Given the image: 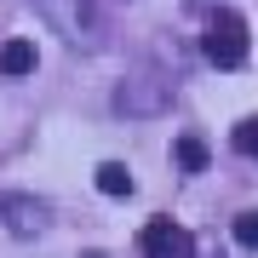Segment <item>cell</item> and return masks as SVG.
<instances>
[{
	"mask_svg": "<svg viewBox=\"0 0 258 258\" xmlns=\"http://www.w3.org/2000/svg\"><path fill=\"white\" fill-rule=\"evenodd\" d=\"M40 18L52 23V35H63L75 52H98L103 46V12L98 0H29Z\"/></svg>",
	"mask_w": 258,
	"mask_h": 258,
	"instance_id": "1",
	"label": "cell"
},
{
	"mask_svg": "<svg viewBox=\"0 0 258 258\" xmlns=\"http://www.w3.org/2000/svg\"><path fill=\"white\" fill-rule=\"evenodd\" d=\"M201 52H207L218 69H241L247 52H252L247 18H241V12H212V23H207V35H201Z\"/></svg>",
	"mask_w": 258,
	"mask_h": 258,
	"instance_id": "2",
	"label": "cell"
},
{
	"mask_svg": "<svg viewBox=\"0 0 258 258\" xmlns=\"http://www.w3.org/2000/svg\"><path fill=\"white\" fill-rule=\"evenodd\" d=\"M115 109L126 120H155L172 109V86L155 81V75H126V81L115 86Z\"/></svg>",
	"mask_w": 258,
	"mask_h": 258,
	"instance_id": "3",
	"label": "cell"
},
{
	"mask_svg": "<svg viewBox=\"0 0 258 258\" xmlns=\"http://www.w3.org/2000/svg\"><path fill=\"white\" fill-rule=\"evenodd\" d=\"M46 224H52L46 201H35V195H0V230L6 235L35 241V235H46Z\"/></svg>",
	"mask_w": 258,
	"mask_h": 258,
	"instance_id": "4",
	"label": "cell"
},
{
	"mask_svg": "<svg viewBox=\"0 0 258 258\" xmlns=\"http://www.w3.org/2000/svg\"><path fill=\"white\" fill-rule=\"evenodd\" d=\"M138 252L144 258H195V235L172 218H149L138 230Z\"/></svg>",
	"mask_w": 258,
	"mask_h": 258,
	"instance_id": "5",
	"label": "cell"
},
{
	"mask_svg": "<svg viewBox=\"0 0 258 258\" xmlns=\"http://www.w3.org/2000/svg\"><path fill=\"white\" fill-rule=\"evenodd\" d=\"M35 63H40L35 40H23V35L0 40V75H6V81H23V75H35Z\"/></svg>",
	"mask_w": 258,
	"mask_h": 258,
	"instance_id": "6",
	"label": "cell"
},
{
	"mask_svg": "<svg viewBox=\"0 0 258 258\" xmlns=\"http://www.w3.org/2000/svg\"><path fill=\"white\" fill-rule=\"evenodd\" d=\"M98 189L120 201V195H132V172H126L120 161H103V166H98Z\"/></svg>",
	"mask_w": 258,
	"mask_h": 258,
	"instance_id": "7",
	"label": "cell"
},
{
	"mask_svg": "<svg viewBox=\"0 0 258 258\" xmlns=\"http://www.w3.org/2000/svg\"><path fill=\"white\" fill-rule=\"evenodd\" d=\"M178 166H184V172H201L207 166V144L201 138H178Z\"/></svg>",
	"mask_w": 258,
	"mask_h": 258,
	"instance_id": "8",
	"label": "cell"
},
{
	"mask_svg": "<svg viewBox=\"0 0 258 258\" xmlns=\"http://www.w3.org/2000/svg\"><path fill=\"white\" fill-rule=\"evenodd\" d=\"M230 144H235V149H241V155H247V161H258V115H247V120H241Z\"/></svg>",
	"mask_w": 258,
	"mask_h": 258,
	"instance_id": "9",
	"label": "cell"
},
{
	"mask_svg": "<svg viewBox=\"0 0 258 258\" xmlns=\"http://www.w3.org/2000/svg\"><path fill=\"white\" fill-rule=\"evenodd\" d=\"M235 241L241 247H258V212H241L235 218Z\"/></svg>",
	"mask_w": 258,
	"mask_h": 258,
	"instance_id": "10",
	"label": "cell"
},
{
	"mask_svg": "<svg viewBox=\"0 0 258 258\" xmlns=\"http://www.w3.org/2000/svg\"><path fill=\"white\" fill-rule=\"evenodd\" d=\"M86 258H103V252H86Z\"/></svg>",
	"mask_w": 258,
	"mask_h": 258,
	"instance_id": "11",
	"label": "cell"
}]
</instances>
